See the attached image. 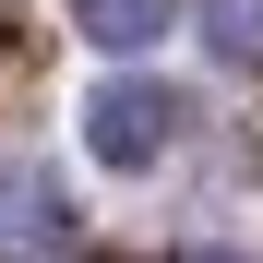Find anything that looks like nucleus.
<instances>
[{
	"mask_svg": "<svg viewBox=\"0 0 263 263\" xmlns=\"http://www.w3.org/2000/svg\"><path fill=\"white\" fill-rule=\"evenodd\" d=\"M167 132H180V96H167L156 72H120V84L84 96V156H96V167H156Z\"/></svg>",
	"mask_w": 263,
	"mask_h": 263,
	"instance_id": "1",
	"label": "nucleus"
},
{
	"mask_svg": "<svg viewBox=\"0 0 263 263\" xmlns=\"http://www.w3.org/2000/svg\"><path fill=\"white\" fill-rule=\"evenodd\" d=\"M72 251V203L48 167H0V263H60Z\"/></svg>",
	"mask_w": 263,
	"mask_h": 263,
	"instance_id": "2",
	"label": "nucleus"
},
{
	"mask_svg": "<svg viewBox=\"0 0 263 263\" xmlns=\"http://www.w3.org/2000/svg\"><path fill=\"white\" fill-rule=\"evenodd\" d=\"M72 24L96 36V48H156V36L180 24V0H72Z\"/></svg>",
	"mask_w": 263,
	"mask_h": 263,
	"instance_id": "3",
	"label": "nucleus"
},
{
	"mask_svg": "<svg viewBox=\"0 0 263 263\" xmlns=\"http://www.w3.org/2000/svg\"><path fill=\"white\" fill-rule=\"evenodd\" d=\"M203 48L239 60V72H263V0H203Z\"/></svg>",
	"mask_w": 263,
	"mask_h": 263,
	"instance_id": "4",
	"label": "nucleus"
},
{
	"mask_svg": "<svg viewBox=\"0 0 263 263\" xmlns=\"http://www.w3.org/2000/svg\"><path fill=\"white\" fill-rule=\"evenodd\" d=\"M180 263H239V251H215V239H203V251H180Z\"/></svg>",
	"mask_w": 263,
	"mask_h": 263,
	"instance_id": "5",
	"label": "nucleus"
}]
</instances>
